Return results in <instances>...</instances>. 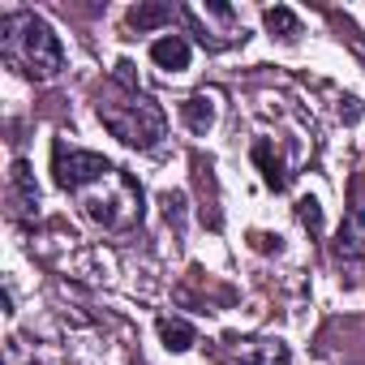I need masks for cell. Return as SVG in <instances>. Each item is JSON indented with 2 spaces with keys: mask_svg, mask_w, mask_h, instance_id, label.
<instances>
[{
  "mask_svg": "<svg viewBox=\"0 0 365 365\" xmlns=\"http://www.w3.org/2000/svg\"><path fill=\"white\" fill-rule=\"evenodd\" d=\"M0 31H5V56L22 65V73L31 78H56L61 65H65V48L56 39V31L35 18V14H14L0 22Z\"/></svg>",
  "mask_w": 365,
  "mask_h": 365,
  "instance_id": "obj_1",
  "label": "cell"
},
{
  "mask_svg": "<svg viewBox=\"0 0 365 365\" xmlns=\"http://www.w3.org/2000/svg\"><path fill=\"white\" fill-rule=\"evenodd\" d=\"M99 120L108 125L112 138H120L125 146H155L163 138V108L155 99H146L138 86H125V99H116L112 91L99 95Z\"/></svg>",
  "mask_w": 365,
  "mask_h": 365,
  "instance_id": "obj_2",
  "label": "cell"
},
{
  "mask_svg": "<svg viewBox=\"0 0 365 365\" xmlns=\"http://www.w3.org/2000/svg\"><path fill=\"white\" fill-rule=\"evenodd\" d=\"M52 168H56L61 190H86L91 180L116 176L112 159H103V155H95V150H73V146H65V142L52 146Z\"/></svg>",
  "mask_w": 365,
  "mask_h": 365,
  "instance_id": "obj_3",
  "label": "cell"
},
{
  "mask_svg": "<svg viewBox=\"0 0 365 365\" xmlns=\"http://www.w3.org/2000/svg\"><path fill=\"white\" fill-rule=\"evenodd\" d=\"M335 254L344 262H361L365 258V211H348L339 232H335Z\"/></svg>",
  "mask_w": 365,
  "mask_h": 365,
  "instance_id": "obj_4",
  "label": "cell"
},
{
  "mask_svg": "<svg viewBox=\"0 0 365 365\" xmlns=\"http://www.w3.org/2000/svg\"><path fill=\"white\" fill-rule=\"evenodd\" d=\"M150 61L168 73H180V69H190V43L180 35H163V39L150 43Z\"/></svg>",
  "mask_w": 365,
  "mask_h": 365,
  "instance_id": "obj_5",
  "label": "cell"
},
{
  "mask_svg": "<svg viewBox=\"0 0 365 365\" xmlns=\"http://www.w3.org/2000/svg\"><path fill=\"white\" fill-rule=\"evenodd\" d=\"M254 163H258V172H262V180L271 190H288V172H284V159L275 155V146L271 142H254Z\"/></svg>",
  "mask_w": 365,
  "mask_h": 365,
  "instance_id": "obj_6",
  "label": "cell"
},
{
  "mask_svg": "<svg viewBox=\"0 0 365 365\" xmlns=\"http://www.w3.org/2000/svg\"><path fill=\"white\" fill-rule=\"evenodd\" d=\"M159 339H163L168 352H190V348L198 344L194 327H190V322H180V318H159Z\"/></svg>",
  "mask_w": 365,
  "mask_h": 365,
  "instance_id": "obj_7",
  "label": "cell"
},
{
  "mask_svg": "<svg viewBox=\"0 0 365 365\" xmlns=\"http://www.w3.org/2000/svg\"><path fill=\"white\" fill-rule=\"evenodd\" d=\"M180 120H185L194 133H207V129L215 125V103H211L207 95H194V99L180 103Z\"/></svg>",
  "mask_w": 365,
  "mask_h": 365,
  "instance_id": "obj_8",
  "label": "cell"
},
{
  "mask_svg": "<svg viewBox=\"0 0 365 365\" xmlns=\"http://www.w3.org/2000/svg\"><path fill=\"white\" fill-rule=\"evenodd\" d=\"M262 26H267L271 35H279V39H297V35H301V18H297L292 9H284V5L267 9V14H262Z\"/></svg>",
  "mask_w": 365,
  "mask_h": 365,
  "instance_id": "obj_9",
  "label": "cell"
},
{
  "mask_svg": "<svg viewBox=\"0 0 365 365\" xmlns=\"http://www.w3.org/2000/svg\"><path fill=\"white\" fill-rule=\"evenodd\" d=\"M163 22H172V5H133L129 9V26L133 31H155Z\"/></svg>",
  "mask_w": 365,
  "mask_h": 365,
  "instance_id": "obj_10",
  "label": "cell"
},
{
  "mask_svg": "<svg viewBox=\"0 0 365 365\" xmlns=\"http://www.w3.org/2000/svg\"><path fill=\"white\" fill-rule=\"evenodd\" d=\"M14 185H18V194H22V202H26V207H35V202H39V190H35V180H31V168H26L22 159L14 163Z\"/></svg>",
  "mask_w": 365,
  "mask_h": 365,
  "instance_id": "obj_11",
  "label": "cell"
},
{
  "mask_svg": "<svg viewBox=\"0 0 365 365\" xmlns=\"http://www.w3.org/2000/svg\"><path fill=\"white\" fill-rule=\"evenodd\" d=\"M297 215H301V224L309 232H322V207H318V198H301L297 202Z\"/></svg>",
  "mask_w": 365,
  "mask_h": 365,
  "instance_id": "obj_12",
  "label": "cell"
},
{
  "mask_svg": "<svg viewBox=\"0 0 365 365\" xmlns=\"http://www.w3.org/2000/svg\"><path fill=\"white\" fill-rule=\"evenodd\" d=\"M250 241H254L258 254H271V250L279 254V237H271V232H250Z\"/></svg>",
  "mask_w": 365,
  "mask_h": 365,
  "instance_id": "obj_13",
  "label": "cell"
},
{
  "mask_svg": "<svg viewBox=\"0 0 365 365\" xmlns=\"http://www.w3.org/2000/svg\"><path fill=\"white\" fill-rule=\"evenodd\" d=\"M163 207H168V220H176V224H180V215H185V194H168V198H163Z\"/></svg>",
  "mask_w": 365,
  "mask_h": 365,
  "instance_id": "obj_14",
  "label": "cell"
}]
</instances>
